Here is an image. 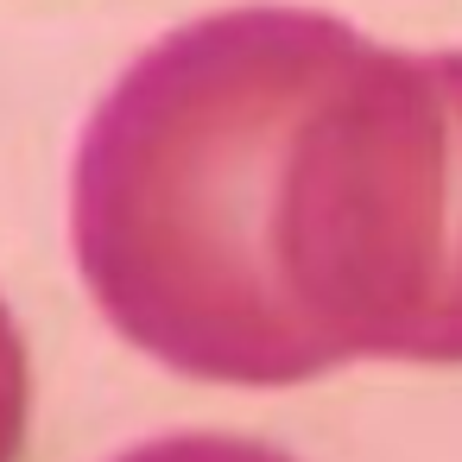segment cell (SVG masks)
Returning <instances> with one entry per match:
<instances>
[{
  "instance_id": "1",
  "label": "cell",
  "mask_w": 462,
  "mask_h": 462,
  "mask_svg": "<svg viewBox=\"0 0 462 462\" xmlns=\"http://www.w3.org/2000/svg\"><path fill=\"white\" fill-rule=\"evenodd\" d=\"M355 26L310 7H235L165 32L83 127L70 241L102 317L216 386H298L273 216L279 165Z\"/></svg>"
},
{
  "instance_id": "2",
  "label": "cell",
  "mask_w": 462,
  "mask_h": 462,
  "mask_svg": "<svg viewBox=\"0 0 462 462\" xmlns=\"http://www.w3.org/2000/svg\"><path fill=\"white\" fill-rule=\"evenodd\" d=\"M273 285L304 380L462 361V51L348 32L285 140Z\"/></svg>"
},
{
  "instance_id": "3",
  "label": "cell",
  "mask_w": 462,
  "mask_h": 462,
  "mask_svg": "<svg viewBox=\"0 0 462 462\" xmlns=\"http://www.w3.org/2000/svg\"><path fill=\"white\" fill-rule=\"evenodd\" d=\"M115 462H298L291 449H273L260 437H228V430H171L152 443L121 449Z\"/></svg>"
}]
</instances>
